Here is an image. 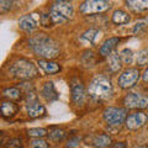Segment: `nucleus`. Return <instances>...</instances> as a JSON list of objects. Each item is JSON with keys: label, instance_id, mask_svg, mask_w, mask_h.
<instances>
[{"label": "nucleus", "instance_id": "6", "mask_svg": "<svg viewBox=\"0 0 148 148\" xmlns=\"http://www.w3.org/2000/svg\"><path fill=\"white\" fill-rule=\"evenodd\" d=\"M111 4L105 0H90V1H84L80 5L79 10L84 15H92V14H100L109 10Z\"/></svg>", "mask_w": 148, "mask_h": 148}, {"label": "nucleus", "instance_id": "2", "mask_svg": "<svg viewBox=\"0 0 148 148\" xmlns=\"http://www.w3.org/2000/svg\"><path fill=\"white\" fill-rule=\"evenodd\" d=\"M88 92H89L91 98L96 100H105L111 98V95L114 92V88L110 79L100 75V77H95L90 82L89 88H88Z\"/></svg>", "mask_w": 148, "mask_h": 148}, {"label": "nucleus", "instance_id": "18", "mask_svg": "<svg viewBox=\"0 0 148 148\" xmlns=\"http://www.w3.org/2000/svg\"><path fill=\"white\" fill-rule=\"evenodd\" d=\"M111 20H112V22L116 25H125V24H128L130 22L131 16L123 10H116V11H114Z\"/></svg>", "mask_w": 148, "mask_h": 148}, {"label": "nucleus", "instance_id": "24", "mask_svg": "<svg viewBox=\"0 0 148 148\" xmlns=\"http://www.w3.org/2000/svg\"><path fill=\"white\" fill-rule=\"evenodd\" d=\"M66 136H67V133H66V131H64V130H62V128H54L53 131H51V132L48 133L49 140L53 141V142H59V141H62Z\"/></svg>", "mask_w": 148, "mask_h": 148}, {"label": "nucleus", "instance_id": "13", "mask_svg": "<svg viewBox=\"0 0 148 148\" xmlns=\"http://www.w3.org/2000/svg\"><path fill=\"white\" fill-rule=\"evenodd\" d=\"M119 42H120L119 37H110L109 40H106L105 42L101 45V47L99 49L100 56H103V57H109V56L114 52V49L119 45Z\"/></svg>", "mask_w": 148, "mask_h": 148}, {"label": "nucleus", "instance_id": "34", "mask_svg": "<svg viewBox=\"0 0 148 148\" xmlns=\"http://www.w3.org/2000/svg\"><path fill=\"white\" fill-rule=\"evenodd\" d=\"M109 148H126V145L123 142H116V143H112Z\"/></svg>", "mask_w": 148, "mask_h": 148}, {"label": "nucleus", "instance_id": "14", "mask_svg": "<svg viewBox=\"0 0 148 148\" xmlns=\"http://www.w3.org/2000/svg\"><path fill=\"white\" fill-rule=\"evenodd\" d=\"M41 95L47 100V101H53L58 99V92L56 90L54 84L52 82H46L42 89H41Z\"/></svg>", "mask_w": 148, "mask_h": 148}, {"label": "nucleus", "instance_id": "5", "mask_svg": "<svg viewBox=\"0 0 148 148\" xmlns=\"http://www.w3.org/2000/svg\"><path fill=\"white\" fill-rule=\"evenodd\" d=\"M104 121L109 126H120L127 119V111L123 108H108L103 112Z\"/></svg>", "mask_w": 148, "mask_h": 148}, {"label": "nucleus", "instance_id": "17", "mask_svg": "<svg viewBox=\"0 0 148 148\" xmlns=\"http://www.w3.org/2000/svg\"><path fill=\"white\" fill-rule=\"evenodd\" d=\"M108 67H109L110 71L114 72V73H116V72H119L120 69H121L122 62H121V58H120L119 53L112 52L109 56V58H108Z\"/></svg>", "mask_w": 148, "mask_h": 148}, {"label": "nucleus", "instance_id": "25", "mask_svg": "<svg viewBox=\"0 0 148 148\" xmlns=\"http://www.w3.org/2000/svg\"><path fill=\"white\" fill-rule=\"evenodd\" d=\"M120 58H121V62L123 64H131L133 62V53L131 49L128 48H123L121 52H120Z\"/></svg>", "mask_w": 148, "mask_h": 148}, {"label": "nucleus", "instance_id": "27", "mask_svg": "<svg viewBox=\"0 0 148 148\" xmlns=\"http://www.w3.org/2000/svg\"><path fill=\"white\" fill-rule=\"evenodd\" d=\"M137 64L140 67L147 66L148 64V48L143 49V51H141V52L138 53V56H137Z\"/></svg>", "mask_w": 148, "mask_h": 148}, {"label": "nucleus", "instance_id": "3", "mask_svg": "<svg viewBox=\"0 0 148 148\" xmlns=\"http://www.w3.org/2000/svg\"><path fill=\"white\" fill-rule=\"evenodd\" d=\"M73 14L74 9L72 3L69 1H56L51 5L49 9V16L53 24H64L73 17Z\"/></svg>", "mask_w": 148, "mask_h": 148}, {"label": "nucleus", "instance_id": "10", "mask_svg": "<svg viewBox=\"0 0 148 148\" xmlns=\"http://www.w3.org/2000/svg\"><path fill=\"white\" fill-rule=\"evenodd\" d=\"M147 121H148L147 114L142 112V111H137V112H133L131 115H128L125 122H126V127L128 130L135 131V130H138L142 126H145Z\"/></svg>", "mask_w": 148, "mask_h": 148}, {"label": "nucleus", "instance_id": "21", "mask_svg": "<svg viewBox=\"0 0 148 148\" xmlns=\"http://www.w3.org/2000/svg\"><path fill=\"white\" fill-rule=\"evenodd\" d=\"M126 5L132 11L142 12L148 10V0H145V1H141V0L140 1H126Z\"/></svg>", "mask_w": 148, "mask_h": 148}, {"label": "nucleus", "instance_id": "12", "mask_svg": "<svg viewBox=\"0 0 148 148\" xmlns=\"http://www.w3.org/2000/svg\"><path fill=\"white\" fill-rule=\"evenodd\" d=\"M40 22V16H37L36 14H29V15L22 16L18 20V27L22 31L26 32H32L34 30L37 29V24Z\"/></svg>", "mask_w": 148, "mask_h": 148}, {"label": "nucleus", "instance_id": "8", "mask_svg": "<svg viewBox=\"0 0 148 148\" xmlns=\"http://www.w3.org/2000/svg\"><path fill=\"white\" fill-rule=\"evenodd\" d=\"M140 79V71L137 68H130L125 71L119 78V85L122 89H128L132 88Z\"/></svg>", "mask_w": 148, "mask_h": 148}, {"label": "nucleus", "instance_id": "22", "mask_svg": "<svg viewBox=\"0 0 148 148\" xmlns=\"http://www.w3.org/2000/svg\"><path fill=\"white\" fill-rule=\"evenodd\" d=\"M3 96L4 98H8L9 101L10 100H18L21 98V90L17 89V88H8V89H4Z\"/></svg>", "mask_w": 148, "mask_h": 148}, {"label": "nucleus", "instance_id": "19", "mask_svg": "<svg viewBox=\"0 0 148 148\" xmlns=\"http://www.w3.org/2000/svg\"><path fill=\"white\" fill-rule=\"evenodd\" d=\"M100 35H101V32L99 30L90 29V30L85 31L84 34L82 35V40L85 41V42H88L89 45H94V43L98 42V40L100 38Z\"/></svg>", "mask_w": 148, "mask_h": 148}, {"label": "nucleus", "instance_id": "35", "mask_svg": "<svg viewBox=\"0 0 148 148\" xmlns=\"http://www.w3.org/2000/svg\"><path fill=\"white\" fill-rule=\"evenodd\" d=\"M142 79H143V82H145V83H148V68L145 71V73H143Z\"/></svg>", "mask_w": 148, "mask_h": 148}, {"label": "nucleus", "instance_id": "7", "mask_svg": "<svg viewBox=\"0 0 148 148\" xmlns=\"http://www.w3.org/2000/svg\"><path fill=\"white\" fill-rule=\"evenodd\" d=\"M123 105L127 109H148V96L140 92H131L123 98Z\"/></svg>", "mask_w": 148, "mask_h": 148}, {"label": "nucleus", "instance_id": "9", "mask_svg": "<svg viewBox=\"0 0 148 148\" xmlns=\"http://www.w3.org/2000/svg\"><path fill=\"white\" fill-rule=\"evenodd\" d=\"M72 100L75 105H83L86 99V92H85V88L83 85V83L80 80H78L77 78H74L72 80Z\"/></svg>", "mask_w": 148, "mask_h": 148}, {"label": "nucleus", "instance_id": "23", "mask_svg": "<svg viewBox=\"0 0 148 148\" xmlns=\"http://www.w3.org/2000/svg\"><path fill=\"white\" fill-rule=\"evenodd\" d=\"M82 63L84 64L85 67L95 66V63H96L95 54L92 53L91 51H86V52H84V53H83V56H82Z\"/></svg>", "mask_w": 148, "mask_h": 148}, {"label": "nucleus", "instance_id": "20", "mask_svg": "<svg viewBox=\"0 0 148 148\" xmlns=\"http://www.w3.org/2000/svg\"><path fill=\"white\" fill-rule=\"evenodd\" d=\"M111 145H112V141H111L110 136L108 135H99L92 141V146L96 148H106V147H110Z\"/></svg>", "mask_w": 148, "mask_h": 148}, {"label": "nucleus", "instance_id": "16", "mask_svg": "<svg viewBox=\"0 0 148 148\" xmlns=\"http://www.w3.org/2000/svg\"><path fill=\"white\" fill-rule=\"evenodd\" d=\"M38 66H40V68H42V71L46 74H56L61 71V66H59L58 63L51 62V61H45V59H40Z\"/></svg>", "mask_w": 148, "mask_h": 148}, {"label": "nucleus", "instance_id": "33", "mask_svg": "<svg viewBox=\"0 0 148 148\" xmlns=\"http://www.w3.org/2000/svg\"><path fill=\"white\" fill-rule=\"evenodd\" d=\"M11 6H12V1H6V0L0 1V11H1V14L8 12L11 9Z\"/></svg>", "mask_w": 148, "mask_h": 148}, {"label": "nucleus", "instance_id": "1", "mask_svg": "<svg viewBox=\"0 0 148 148\" xmlns=\"http://www.w3.org/2000/svg\"><path fill=\"white\" fill-rule=\"evenodd\" d=\"M30 48L45 61H49L56 58L59 54V46L52 37L47 36L46 34H38L32 36L29 40Z\"/></svg>", "mask_w": 148, "mask_h": 148}, {"label": "nucleus", "instance_id": "30", "mask_svg": "<svg viewBox=\"0 0 148 148\" xmlns=\"http://www.w3.org/2000/svg\"><path fill=\"white\" fill-rule=\"evenodd\" d=\"M31 148H48V143L42 138H36L31 142Z\"/></svg>", "mask_w": 148, "mask_h": 148}, {"label": "nucleus", "instance_id": "15", "mask_svg": "<svg viewBox=\"0 0 148 148\" xmlns=\"http://www.w3.org/2000/svg\"><path fill=\"white\" fill-rule=\"evenodd\" d=\"M17 105L12 101H3L1 103V116L4 119H12L17 112Z\"/></svg>", "mask_w": 148, "mask_h": 148}, {"label": "nucleus", "instance_id": "32", "mask_svg": "<svg viewBox=\"0 0 148 148\" xmlns=\"http://www.w3.org/2000/svg\"><path fill=\"white\" fill-rule=\"evenodd\" d=\"M148 25V20H140L137 22V24L135 25V27H133V34H137V32H141L143 29H146Z\"/></svg>", "mask_w": 148, "mask_h": 148}, {"label": "nucleus", "instance_id": "26", "mask_svg": "<svg viewBox=\"0 0 148 148\" xmlns=\"http://www.w3.org/2000/svg\"><path fill=\"white\" fill-rule=\"evenodd\" d=\"M27 135L30 137H35V138H42L45 136H47V130L45 128H30L27 131Z\"/></svg>", "mask_w": 148, "mask_h": 148}, {"label": "nucleus", "instance_id": "11", "mask_svg": "<svg viewBox=\"0 0 148 148\" xmlns=\"http://www.w3.org/2000/svg\"><path fill=\"white\" fill-rule=\"evenodd\" d=\"M26 110H27V115H29L31 119H37V117H41V116H45L46 115L45 106L37 100L36 96H34V98H27Z\"/></svg>", "mask_w": 148, "mask_h": 148}, {"label": "nucleus", "instance_id": "29", "mask_svg": "<svg viewBox=\"0 0 148 148\" xmlns=\"http://www.w3.org/2000/svg\"><path fill=\"white\" fill-rule=\"evenodd\" d=\"M4 147L5 148H22V140L21 138H12Z\"/></svg>", "mask_w": 148, "mask_h": 148}, {"label": "nucleus", "instance_id": "28", "mask_svg": "<svg viewBox=\"0 0 148 148\" xmlns=\"http://www.w3.org/2000/svg\"><path fill=\"white\" fill-rule=\"evenodd\" d=\"M40 24L45 27L52 26L53 21H52V18H51L49 14H42V15H40Z\"/></svg>", "mask_w": 148, "mask_h": 148}, {"label": "nucleus", "instance_id": "4", "mask_svg": "<svg viewBox=\"0 0 148 148\" xmlns=\"http://www.w3.org/2000/svg\"><path fill=\"white\" fill-rule=\"evenodd\" d=\"M10 74H12L15 78L22 80H29L32 78L37 77V68L32 62L27 61V59H18L17 62H15L9 69Z\"/></svg>", "mask_w": 148, "mask_h": 148}, {"label": "nucleus", "instance_id": "31", "mask_svg": "<svg viewBox=\"0 0 148 148\" xmlns=\"http://www.w3.org/2000/svg\"><path fill=\"white\" fill-rule=\"evenodd\" d=\"M80 142H82V137H79V136L72 137L71 140L67 142V148H77V147H79Z\"/></svg>", "mask_w": 148, "mask_h": 148}]
</instances>
